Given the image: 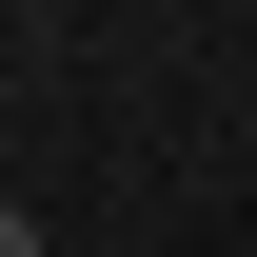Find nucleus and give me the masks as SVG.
<instances>
[{"instance_id": "nucleus-1", "label": "nucleus", "mask_w": 257, "mask_h": 257, "mask_svg": "<svg viewBox=\"0 0 257 257\" xmlns=\"http://www.w3.org/2000/svg\"><path fill=\"white\" fill-rule=\"evenodd\" d=\"M0 257H40V218H0Z\"/></svg>"}]
</instances>
